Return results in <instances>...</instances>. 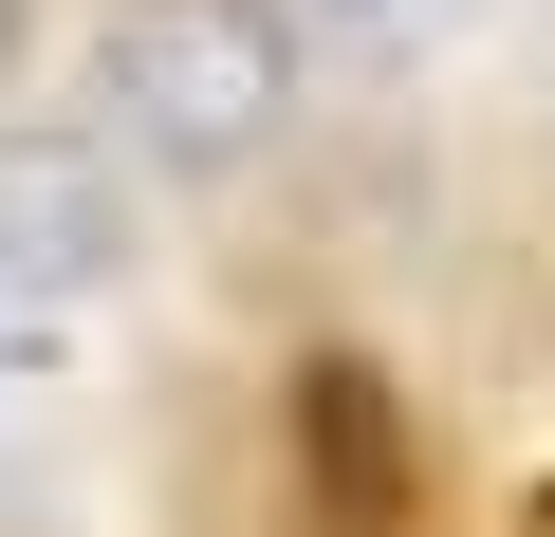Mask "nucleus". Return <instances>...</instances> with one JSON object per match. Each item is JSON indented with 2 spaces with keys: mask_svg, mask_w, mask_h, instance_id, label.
<instances>
[{
  "mask_svg": "<svg viewBox=\"0 0 555 537\" xmlns=\"http://www.w3.org/2000/svg\"><path fill=\"white\" fill-rule=\"evenodd\" d=\"M297 463H315V500H334L352 537H389V519H408V408H389V371L315 353V371H297Z\"/></svg>",
  "mask_w": 555,
  "mask_h": 537,
  "instance_id": "1",
  "label": "nucleus"
},
{
  "mask_svg": "<svg viewBox=\"0 0 555 537\" xmlns=\"http://www.w3.org/2000/svg\"><path fill=\"white\" fill-rule=\"evenodd\" d=\"M518 537H555V482H537V500H518Z\"/></svg>",
  "mask_w": 555,
  "mask_h": 537,
  "instance_id": "2",
  "label": "nucleus"
}]
</instances>
